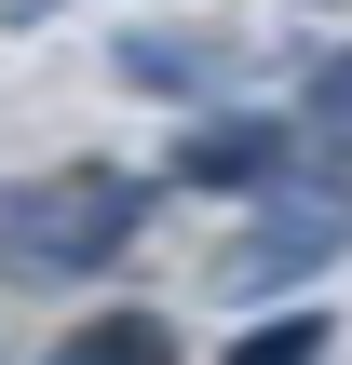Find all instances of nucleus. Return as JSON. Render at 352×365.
I'll list each match as a JSON object with an SVG mask.
<instances>
[{"label":"nucleus","instance_id":"obj_1","mask_svg":"<svg viewBox=\"0 0 352 365\" xmlns=\"http://www.w3.org/2000/svg\"><path fill=\"white\" fill-rule=\"evenodd\" d=\"M136 230H149V176H122V163H41L0 190L14 271H109V257H136Z\"/></svg>","mask_w":352,"mask_h":365},{"label":"nucleus","instance_id":"obj_2","mask_svg":"<svg viewBox=\"0 0 352 365\" xmlns=\"http://www.w3.org/2000/svg\"><path fill=\"white\" fill-rule=\"evenodd\" d=\"M339 257H352V163L312 149V163L258 203V230H244L217 271H231V298H298V284H326Z\"/></svg>","mask_w":352,"mask_h":365},{"label":"nucleus","instance_id":"obj_3","mask_svg":"<svg viewBox=\"0 0 352 365\" xmlns=\"http://www.w3.org/2000/svg\"><path fill=\"white\" fill-rule=\"evenodd\" d=\"M298 176V122L285 108H203L176 135V190H231V203H271Z\"/></svg>","mask_w":352,"mask_h":365},{"label":"nucleus","instance_id":"obj_4","mask_svg":"<svg viewBox=\"0 0 352 365\" xmlns=\"http://www.w3.org/2000/svg\"><path fill=\"white\" fill-rule=\"evenodd\" d=\"M122 81H136V95H190V108H203V95L231 81V54H217L203 27H122Z\"/></svg>","mask_w":352,"mask_h":365},{"label":"nucleus","instance_id":"obj_5","mask_svg":"<svg viewBox=\"0 0 352 365\" xmlns=\"http://www.w3.org/2000/svg\"><path fill=\"white\" fill-rule=\"evenodd\" d=\"M54 365H190V352H176L163 312H81V325L54 339Z\"/></svg>","mask_w":352,"mask_h":365},{"label":"nucleus","instance_id":"obj_6","mask_svg":"<svg viewBox=\"0 0 352 365\" xmlns=\"http://www.w3.org/2000/svg\"><path fill=\"white\" fill-rule=\"evenodd\" d=\"M298 135H312L326 163H352V41H339V54H312V68H298Z\"/></svg>","mask_w":352,"mask_h":365},{"label":"nucleus","instance_id":"obj_7","mask_svg":"<svg viewBox=\"0 0 352 365\" xmlns=\"http://www.w3.org/2000/svg\"><path fill=\"white\" fill-rule=\"evenodd\" d=\"M326 352H339V325H326V312H258L217 365H326Z\"/></svg>","mask_w":352,"mask_h":365},{"label":"nucleus","instance_id":"obj_8","mask_svg":"<svg viewBox=\"0 0 352 365\" xmlns=\"http://www.w3.org/2000/svg\"><path fill=\"white\" fill-rule=\"evenodd\" d=\"M54 14H68V0H0V27H54Z\"/></svg>","mask_w":352,"mask_h":365}]
</instances>
